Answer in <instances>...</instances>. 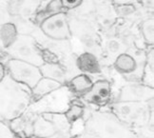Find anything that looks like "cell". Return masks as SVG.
Here are the masks:
<instances>
[{
	"label": "cell",
	"instance_id": "obj_1",
	"mask_svg": "<svg viewBox=\"0 0 154 138\" xmlns=\"http://www.w3.org/2000/svg\"><path fill=\"white\" fill-rule=\"evenodd\" d=\"M32 91L6 74L0 81V117L14 120L25 113L31 103Z\"/></svg>",
	"mask_w": 154,
	"mask_h": 138
},
{
	"label": "cell",
	"instance_id": "obj_2",
	"mask_svg": "<svg viewBox=\"0 0 154 138\" xmlns=\"http://www.w3.org/2000/svg\"><path fill=\"white\" fill-rule=\"evenodd\" d=\"M82 138H135V134L111 111H96L86 121Z\"/></svg>",
	"mask_w": 154,
	"mask_h": 138
},
{
	"label": "cell",
	"instance_id": "obj_3",
	"mask_svg": "<svg viewBox=\"0 0 154 138\" xmlns=\"http://www.w3.org/2000/svg\"><path fill=\"white\" fill-rule=\"evenodd\" d=\"M149 102H115L112 105V113L130 128H143L153 120V109Z\"/></svg>",
	"mask_w": 154,
	"mask_h": 138
},
{
	"label": "cell",
	"instance_id": "obj_4",
	"mask_svg": "<svg viewBox=\"0 0 154 138\" xmlns=\"http://www.w3.org/2000/svg\"><path fill=\"white\" fill-rule=\"evenodd\" d=\"M41 49L42 48L38 45L36 39L31 34L18 33L14 43L5 52L11 57V59L20 60L40 68L45 64Z\"/></svg>",
	"mask_w": 154,
	"mask_h": 138
},
{
	"label": "cell",
	"instance_id": "obj_5",
	"mask_svg": "<svg viewBox=\"0 0 154 138\" xmlns=\"http://www.w3.org/2000/svg\"><path fill=\"white\" fill-rule=\"evenodd\" d=\"M7 70L11 79L28 87L29 89H32L42 78L38 67L20 60L10 59L7 62Z\"/></svg>",
	"mask_w": 154,
	"mask_h": 138
},
{
	"label": "cell",
	"instance_id": "obj_6",
	"mask_svg": "<svg viewBox=\"0 0 154 138\" xmlns=\"http://www.w3.org/2000/svg\"><path fill=\"white\" fill-rule=\"evenodd\" d=\"M39 26L42 33L51 39L62 41L69 40L72 37V31L67 14L62 11L47 17Z\"/></svg>",
	"mask_w": 154,
	"mask_h": 138
},
{
	"label": "cell",
	"instance_id": "obj_7",
	"mask_svg": "<svg viewBox=\"0 0 154 138\" xmlns=\"http://www.w3.org/2000/svg\"><path fill=\"white\" fill-rule=\"evenodd\" d=\"M154 89L144 84L124 86L118 95V102H149L153 99Z\"/></svg>",
	"mask_w": 154,
	"mask_h": 138
},
{
	"label": "cell",
	"instance_id": "obj_8",
	"mask_svg": "<svg viewBox=\"0 0 154 138\" xmlns=\"http://www.w3.org/2000/svg\"><path fill=\"white\" fill-rule=\"evenodd\" d=\"M111 93V86L109 81L98 80L92 84L91 89L83 95L88 103L95 105H104L109 101Z\"/></svg>",
	"mask_w": 154,
	"mask_h": 138
},
{
	"label": "cell",
	"instance_id": "obj_9",
	"mask_svg": "<svg viewBox=\"0 0 154 138\" xmlns=\"http://www.w3.org/2000/svg\"><path fill=\"white\" fill-rule=\"evenodd\" d=\"M76 66L81 71L86 74H98L101 73V67H100L98 58L91 52H84L77 57Z\"/></svg>",
	"mask_w": 154,
	"mask_h": 138
},
{
	"label": "cell",
	"instance_id": "obj_10",
	"mask_svg": "<svg viewBox=\"0 0 154 138\" xmlns=\"http://www.w3.org/2000/svg\"><path fill=\"white\" fill-rule=\"evenodd\" d=\"M42 77L54 80L63 86L67 82V70L61 64L45 63L39 68Z\"/></svg>",
	"mask_w": 154,
	"mask_h": 138
},
{
	"label": "cell",
	"instance_id": "obj_11",
	"mask_svg": "<svg viewBox=\"0 0 154 138\" xmlns=\"http://www.w3.org/2000/svg\"><path fill=\"white\" fill-rule=\"evenodd\" d=\"M39 5V1H14L13 7H15L16 10L14 14L24 22H29L36 13Z\"/></svg>",
	"mask_w": 154,
	"mask_h": 138
},
{
	"label": "cell",
	"instance_id": "obj_12",
	"mask_svg": "<svg viewBox=\"0 0 154 138\" xmlns=\"http://www.w3.org/2000/svg\"><path fill=\"white\" fill-rule=\"evenodd\" d=\"M18 32L13 22H8L0 25V52L6 50L14 43Z\"/></svg>",
	"mask_w": 154,
	"mask_h": 138
},
{
	"label": "cell",
	"instance_id": "obj_13",
	"mask_svg": "<svg viewBox=\"0 0 154 138\" xmlns=\"http://www.w3.org/2000/svg\"><path fill=\"white\" fill-rule=\"evenodd\" d=\"M41 115L52 124V126L56 130V133L69 134L70 129H72V124L69 122V120L67 119L65 113L43 112Z\"/></svg>",
	"mask_w": 154,
	"mask_h": 138
},
{
	"label": "cell",
	"instance_id": "obj_14",
	"mask_svg": "<svg viewBox=\"0 0 154 138\" xmlns=\"http://www.w3.org/2000/svg\"><path fill=\"white\" fill-rule=\"evenodd\" d=\"M61 87H62V85L59 84L58 82L42 77V78L36 83V85L31 89L32 95L35 98H40V97L45 96V95L49 94L52 92L56 91V89H58Z\"/></svg>",
	"mask_w": 154,
	"mask_h": 138
},
{
	"label": "cell",
	"instance_id": "obj_15",
	"mask_svg": "<svg viewBox=\"0 0 154 138\" xmlns=\"http://www.w3.org/2000/svg\"><path fill=\"white\" fill-rule=\"evenodd\" d=\"M114 68L122 74H131L137 70V62L128 53H121L115 59Z\"/></svg>",
	"mask_w": 154,
	"mask_h": 138
},
{
	"label": "cell",
	"instance_id": "obj_16",
	"mask_svg": "<svg viewBox=\"0 0 154 138\" xmlns=\"http://www.w3.org/2000/svg\"><path fill=\"white\" fill-rule=\"evenodd\" d=\"M55 133L56 130L52 124L42 115H38L34 118L32 124V134L41 138H49Z\"/></svg>",
	"mask_w": 154,
	"mask_h": 138
},
{
	"label": "cell",
	"instance_id": "obj_17",
	"mask_svg": "<svg viewBox=\"0 0 154 138\" xmlns=\"http://www.w3.org/2000/svg\"><path fill=\"white\" fill-rule=\"evenodd\" d=\"M91 79L86 74H79L70 80L69 87L72 89V91L77 94H83L87 93L91 89L92 86Z\"/></svg>",
	"mask_w": 154,
	"mask_h": 138
},
{
	"label": "cell",
	"instance_id": "obj_18",
	"mask_svg": "<svg viewBox=\"0 0 154 138\" xmlns=\"http://www.w3.org/2000/svg\"><path fill=\"white\" fill-rule=\"evenodd\" d=\"M28 116H26L24 113H23L21 116L13 120V123L14 124V130H16L17 133H24L26 135L29 136L32 134L33 121H32L31 118Z\"/></svg>",
	"mask_w": 154,
	"mask_h": 138
},
{
	"label": "cell",
	"instance_id": "obj_19",
	"mask_svg": "<svg viewBox=\"0 0 154 138\" xmlns=\"http://www.w3.org/2000/svg\"><path fill=\"white\" fill-rule=\"evenodd\" d=\"M141 32L145 41L149 45L152 46L154 43V19L149 18L142 23Z\"/></svg>",
	"mask_w": 154,
	"mask_h": 138
},
{
	"label": "cell",
	"instance_id": "obj_20",
	"mask_svg": "<svg viewBox=\"0 0 154 138\" xmlns=\"http://www.w3.org/2000/svg\"><path fill=\"white\" fill-rule=\"evenodd\" d=\"M83 114H84V108L77 104H72L69 106V110L65 112V115H66L67 119L69 120L70 124L81 118Z\"/></svg>",
	"mask_w": 154,
	"mask_h": 138
},
{
	"label": "cell",
	"instance_id": "obj_21",
	"mask_svg": "<svg viewBox=\"0 0 154 138\" xmlns=\"http://www.w3.org/2000/svg\"><path fill=\"white\" fill-rule=\"evenodd\" d=\"M153 73H154V69L151 68L149 65H147L146 63V66L144 68L143 71V84L147 87H150L154 89L153 86Z\"/></svg>",
	"mask_w": 154,
	"mask_h": 138
},
{
	"label": "cell",
	"instance_id": "obj_22",
	"mask_svg": "<svg viewBox=\"0 0 154 138\" xmlns=\"http://www.w3.org/2000/svg\"><path fill=\"white\" fill-rule=\"evenodd\" d=\"M61 9H63L61 1H51L46 7L45 11L48 14V17H49L50 15H52L54 14L61 13Z\"/></svg>",
	"mask_w": 154,
	"mask_h": 138
},
{
	"label": "cell",
	"instance_id": "obj_23",
	"mask_svg": "<svg viewBox=\"0 0 154 138\" xmlns=\"http://www.w3.org/2000/svg\"><path fill=\"white\" fill-rule=\"evenodd\" d=\"M10 16H11V14H9L7 4H4V3L0 2V25L11 22Z\"/></svg>",
	"mask_w": 154,
	"mask_h": 138
},
{
	"label": "cell",
	"instance_id": "obj_24",
	"mask_svg": "<svg viewBox=\"0 0 154 138\" xmlns=\"http://www.w3.org/2000/svg\"><path fill=\"white\" fill-rule=\"evenodd\" d=\"M83 1L81 0H62L61 4H62V8L64 9H68V10H72L82 4Z\"/></svg>",
	"mask_w": 154,
	"mask_h": 138
},
{
	"label": "cell",
	"instance_id": "obj_25",
	"mask_svg": "<svg viewBox=\"0 0 154 138\" xmlns=\"http://www.w3.org/2000/svg\"><path fill=\"white\" fill-rule=\"evenodd\" d=\"M154 50L151 49L150 52L147 55V57H146V64L149 65L151 68L154 69Z\"/></svg>",
	"mask_w": 154,
	"mask_h": 138
},
{
	"label": "cell",
	"instance_id": "obj_26",
	"mask_svg": "<svg viewBox=\"0 0 154 138\" xmlns=\"http://www.w3.org/2000/svg\"><path fill=\"white\" fill-rule=\"evenodd\" d=\"M49 138H70L69 134L67 133H55L53 135H51Z\"/></svg>",
	"mask_w": 154,
	"mask_h": 138
},
{
	"label": "cell",
	"instance_id": "obj_27",
	"mask_svg": "<svg viewBox=\"0 0 154 138\" xmlns=\"http://www.w3.org/2000/svg\"><path fill=\"white\" fill-rule=\"evenodd\" d=\"M6 75V70H5V67H4V65L0 62V81H2L3 78L5 77Z\"/></svg>",
	"mask_w": 154,
	"mask_h": 138
},
{
	"label": "cell",
	"instance_id": "obj_28",
	"mask_svg": "<svg viewBox=\"0 0 154 138\" xmlns=\"http://www.w3.org/2000/svg\"><path fill=\"white\" fill-rule=\"evenodd\" d=\"M28 138H41L39 136H36V135H34V134H32V135H29Z\"/></svg>",
	"mask_w": 154,
	"mask_h": 138
}]
</instances>
